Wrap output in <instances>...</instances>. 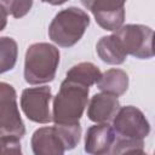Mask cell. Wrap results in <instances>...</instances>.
<instances>
[{
	"instance_id": "cell-21",
	"label": "cell",
	"mask_w": 155,
	"mask_h": 155,
	"mask_svg": "<svg viewBox=\"0 0 155 155\" xmlns=\"http://www.w3.org/2000/svg\"><path fill=\"white\" fill-rule=\"evenodd\" d=\"M11 2H12V0H0V4L4 5V6L8 10V13H10V6H11Z\"/></svg>"
},
{
	"instance_id": "cell-17",
	"label": "cell",
	"mask_w": 155,
	"mask_h": 155,
	"mask_svg": "<svg viewBox=\"0 0 155 155\" xmlns=\"http://www.w3.org/2000/svg\"><path fill=\"white\" fill-rule=\"evenodd\" d=\"M19 139L15 136H0V154H21Z\"/></svg>"
},
{
	"instance_id": "cell-4",
	"label": "cell",
	"mask_w": 155,
	"mask_h": 155,
	"mask_svg": "<svg viewBox=\"0 0 155 155\" xmlns=\"http://www.w3.org/2000/svg\"><path fill=\"white\" fill-rule=\"evenodd\" d=\"M90 25L88 15L75 6L59 11L50 23L48 36L61 47L74 46Z\"/></svg>"
},
{
	"instance_id": "cell-5",
	"label": "cell",
	"mask_w": 155,
	"mask_h": 155,
	"mask_svg": "<svg viewBox=\"0 0 155 155\" xmlns=\"http://www.w3.org/2000/svg\"><path fill=\"white\" fill-rule=\"evenodd\" d=\"M114 31L126 54H131L138 59L153 58L154 31L150 27L143 24H126Z\"/></svg>"
},
{
	"instance_id": "cell-10",
	"label": "cell",
	"mask_w": 155,
	"mask_h": 155,
	"mask_svg": "<svg viewBox=\"0 0 155 155\" xmlns=\"http://www.w3.org/2000/svg\"><path fill=\"white\" fill-rule=\"evenodd\" d=\"M115 132L108 122L96 124L87 128L85 136V151L93 155L108 154L115 142Z\"/></svg>"
},
{
	"instance_id": "cell-8",
	"label": "cell",
	"mask_w": 155,
	"mask_h": 155,
	"mask_svg": "<svg viewBox=\"0 0 155 155\" xmlns=\"http://www.w3.org/2000/svg\"><path fill=\"white\" fill-rule=\"evenodd\" d=\"M51 99V87H29L22 92L21 108L30 121L36 124H48L52 121V113L50 109Z\"/></svg>"
},
{
	"instance_id": "cell-18",
	"label": "cell",
	"mask_w": 155,
	"mask_h": 155,
	"mask_svg": "<svg viewBox=\"0 0 155 155\" xmlns=\"http://www.w3.org/2000/svg\"><path fill=\"white\" fill-rule=\"evenodd\" d=\"M34 0H12L10 6V13L13 18L24 17L31 8Z\"/></svg>"
},
{
	"instance_id": "cell-1",
	"label": "cell",
	"mask_w": 155,
	"mask_h": 155,
	"mask_svg": "<svg viewBox=\"0 0 155 155\" xmlns=\"http://www.w3.org/2000/svg\"><path fill=\"white\" fill-rule=\"evenodd\" d=\"M88 93L90 86L65 76L52 102V121L58 125L80 124Z\"/></svg>"
},
{
	"instance_id": "cell-9",
	"label": "cell",
	"mask_w": 155,
	"mask_h": 155,
	"mask_svg": "<svg viewBox=\"0 0 155 155\" xmlns=\"http://www.w3.org/2000/svg\"><path fill=\"white\" fill-rule=\"evenodd\" d=\"M81 2L104 30L114 31L125 21L126 0H81Z\"/></svg>"
},
{
	"instance_id": "cell-19",
	"label": "cell",
	"mask_w": 155,
	"mask_h": 155,
	"mask_svg": "<svg viewBox=\"0 0 155 155\" xmlns=\"http://www.w3.org/2000/svg\"><path fill=\"white\" fill-rule=\"evenodd\" d=\"M7 16H8V10L0 4V31L4 30L7 24Z\"/></svg>"
},
{
	"instance_id": "cell-2",
	"label": "cell",
	"mask_w": 155,
	"mask_h": 155,
	"mask_svg": "<svg viewBox=\"0 0 155 155\" xmlns=\"http://www.w3.org/2000/svg\"><path fill=\"white\" fill-rule=\"evenodd\" d=\"M81 138L80 124L46 126L38 128L31 136V149L35 155H62L74 149Z\"/></svg>"
},
{
	"instance_id": "cell-7",
	"label": "cell",
	"mask_w": 155,
	"mask_h": 155,
	"mask_svg": "<svg viewBox=\"0 0 155 155\" xmlns=\"http://www.w3.org/2000/svg\"><path fill=\"white\" fill-rule=\"evenodd\" d=\"M113 130L119 138L144 139L150 132V124L138 108L126 105L119 108L113 117Z\"/></svg>"
},
{
	"instance_id": "cell-11",
	"label": "cell",
	"mask_w": 155,
	"mask_h": 155,
	"mask_svg": "<svg viewBox=\"0 0 155 155\" xmlns=\"http://www.w3.org/2000/svg\"><path fill=\"white\" fill-rule=\"evenodd\" d=\"M119 108L120 102L116 96L108 92L96 93L88 102L87 117L96 124L109 122L113 120Z\"/></svg>"
},
{
	"instance_id": "cell-12",
	"label": "cell",
	"mask_w": 155,
	"mask_h": 155,
	"mask_svg": "<svg viewBox=\"0 0 155 155\" xmlns=\"http://www.w3.org/2000/svg\"><path fill=\"white\" fill-rule=\"evenodd\" d=\"M96 51L98 57L103 62L113 65L122 64L127 57L126 52L122 48L121 42L119 41L115 34L102 36L96 45Z\"/></svg>"
},
{
	"instance_id": "cell-6",
	"label": "cell",
	"mask_w": 155,
	"mask_h": 155,
	"mask_svg": "<svg viewBox=\"0 0 155 155\" xmlns=\"http://www.w3.org/2000/svg\"><path fill=\"white\" fill-rule=\"evenodd\" d=\"M25 126L17 105V93L12 85L0 81V136L22 138Z\"/></svg>"
},
{
	"instance_id": "cell-13",
	"label": "cell",
	"mask_w": 155,
	"mask_h": 155,
	"mask_svg": "<svg viewBox=\"0 0 155 155\" xmlns=\"http://www.w3.org/2000/svg\"><path fill=\"white\" fill-rule=\"evenodd\" d=\"M128 75L122 69L111 68L102 74L101 79L97 82V87L102 92L111 93L116 97L124 94L128 88Z\"/></svg>"
},
{
	"instance_id": "cell-20",
	"label": "cell",
	"mask_w": 155,
	"mask_h": 155,
	"mask_svg": "<svg viewBox=\"0 0 155 155\" xmlns=\"http://www.w3.org/2000/svg\"><path fill=\"white\" fill-rule=\"evenodd\" d=\"M41 1H42V2H46V4H50V5L57 6V5H62V4L67 2L68 0H41Z\"/></svg>"
},
{
	"instance_id": "cell-14",
	"label": "cell",
	"mask_w": 155,
	"mask_h": 155,
	"mask_svg": "<svg viewBox=\"0 0 155 155\" xmlns=\"http://www.w3.org/2000/svg\"><path fill=\"white\" fill-rule=\"evenodd\" d=\"M67 78L74 79L76 81H80L87 86H92L98 82V80L102 76V73L97 65L90 62H81L75 65H73L67 71Z\"/></svg>"
},
{
	"instance_id": "cell-16",
	"label": "cell",
	"mask_w": 155,
	"mask_h": 155,
	"mask_svg": "<svg viewBox=\"0 0 155 155\" xmlns=\"http://www.w3.org/2000/svg\"><path fill=\"white\" fill-rule=\"evenodd\" d=\"M111 154H143L144 142L143 139H127L115 137V142L110 150Z\"/></svg>"
},
{
	"instance_id": "cell-3",
	"label": "cell",
	"mask_w": 155,
	"mask_h": 155,
	"mask_svg": "<svg viewBox=\"0 0 155 155\" xmlns=\"http://www.w3.org/2000/svg\"><path fill=\"white\" fill-rule=\"evenodd\" d=\"M59 64V51L48 42H36L28 47L24 57V80L30 85L51 82Z\"/></svg>"
},
{
	"instance_id": "cell-15",
	"label": "cell",
	"mask_w": 155,
	"mask_h": 155,
	"mask_svg": "<svg viewBox=\"0 0 155 155\" xmlns=\"http://www.w3.org/2000/svg\"><path fill=\"white\" fill-rule=\"evenodd\" d=\"M18 57V46L15 39L10 36L0 38V74L12 70Z\"/></svg>"
}]
</instances>
